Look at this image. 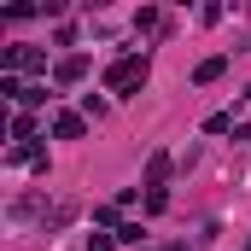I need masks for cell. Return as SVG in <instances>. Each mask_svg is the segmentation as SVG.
<instances>
[{"instance_id":"1","label":"cell","mask_w":251,"mask_h":251,"mask_svg":"<svg viewBox=\"0 0 251 251\" xmlns=\"http://www.w3.org/2000/svg\"><path fill=\"white\" fill-rule=\"evenodd\" d=\"M140 88H146V59H140V53H123V59L105 64V94L128 100V94H140Z\"/></svg>"},{"instance_id":"2","label":"cell","mask_w":251,"mask_h":251,"mask_svg":"<svg viewBox=\"0 0 251 251\" xmlns=\"http://www.w3.org/2000/svg\"><path fill=\"white\" fill-rule=\"evenodd\" d=\"M0 64H6L12 76H18V70H24V76H47V53H41V47H6Z\"/></svg>"},{"instance_id":"3","label":"cell","mask_w":251,"mask_h":251,"mask_svg":"<svg viewBox=\"0 0 251 251\" xmlns=\"http://www.w3.org/2000/svg\"><path fill=\"white\" fill-rule=\"evenodd\" d=\"M82 76H88V59H82V53H70V59L53 64V88H76Z\"/></svg>"},{"instance_id":"4","label":"cell","mask_w":251,"mask_h":251,"mask_svg":"<svg viewBox=\"0 0 251 251\" xmlns=\"http://www.w3.org/2000/svg\"><path fill=\"white\" fill-rule=\"evenodd\" d=\"M170 164H176L170 152H152V158H146V193H164V181H170Z\"/></svg>"},{"instance_id":"5","label":"cell","mask_w":251,"mask_h":251,"mask_svg":"<svg viewBox=\"0 0 251 251\" xmlns=\"http://www.w3.org/2000/svg\"><path fill=\"white\" fill-rule=\"evenodd\" d=\"M82 128H88L82 111H59V117H53V140H82Z\"/></svg>"},{"instance_id":"6","label":"cell","mask_w":251,"mask_h":251,"mask_svg":"<svg viewBox=\"0 0 251 251\" xmlns=\"http://www.w3.org/2000/svg\"><path fill=\"white\" fill-rule=\"evenodd\" d=\"M222 70H228V59H222V53H210V59H199V70H193V82H199V88H210V82H216Z\"/></svg>"},{"instance_id":"7","label":"cell","mask_w":251,"mask_h":251,"mask_svg":"<svg viewBox=\"0 0 251 251\" xmlns=\"http://www.w3.org/2000/svg\"><path fill=\"white\" fill-rule=\"evenodd\" d=\"M35 111H18V117H12V140H18V146H35Z\"/></svg>"},{"instance_id":"8","label":"cell","mask_w":251,"mask_h":251,"mask_svg":"<svg viewBox=\"0 0 251 251\" xmlns=\"http://www.w3.org/2000/svg\"><path fill=\"white\" fill-rule=\"evenodd\" d=\"M35 105H47V82H29L24 100H18V111H35Z\"/></svg>"},{"instance_id":"9","label":"cell","mask_w":251,"mask_h":251,"mask_svg":"<svg viewBox=\"0 0 251 251\" xmlns=\"http://www.w3.org/2000/svg\"><path fill=\"white\" fill-rule=\"evenodd\" d=\"M24 88H29V82H18V76H12V70H0V94H6V100H12V105H18V100H24Z\"/></svg>"},{"instance_id":"10","label":"cell","mask_w":251,"mask_h":251,"mask_svg":"<svg viewBox=\"0 0 251 251\" xmlns=\"http://www.w3.org/2000/svg\"><path fill=\"white\" fill-rule=\"evenodd\" d=\"M158 24H164L158 6H140V12H134V29H158Z\"/></svg>"},{"instance_id":"11","label":"cell","mask_w":251,"mask_h":251,"mask_svg":"<svg viewBox=\"0 0 251 251\" xmlns=\"http://www.w3.org/2000/svg\"><path fill=\"white\" fill-rule=\"evenodd\" d=\"M228 128H234V117H228V111H216V117H204V134H228Z\"/></svg>"},{"instance_id":"12","label":"cell","mask_w":251,"mask_h":251,"mask_svg":"<svg viewBox=\"0 0 251 251\" xmlns=\"http://www.w3.org/2000/svg\"><path fill=\"white\" fill-rule=\"evenodd\" d=\"M117 210H123V204H100V210H94V222H100V228H111V222H117ZM117 228H123V222H117Z\"/></svg>"},{"instance_id":"13","label":"cell","mask_w":251,"mask_h":251,"mask_svg":"<svg viewBox=\"0 0 251 251\" xmlns=\"http://www.w3.org/2000/svg\"><path fill=\"white\" fill-rule=\"evenodd\" d=\"M117 246H140V222H123L117 228Z\"/></svg>"},{"instance_id":"14","label":"cell","mask_w":251,"mask_h":251,"mask_svg":"<svg viewBox=\"0 0 251 251\" xmlns=\"http://www.w3.org/2000/svg\"><path fill=\"white\" fill-rule=\"evenodd\" d=\"M88 251H117V234H88Z\"/></svg>"},{"instance_id":"15","label":"cell","mask_w":251,"mask_h":251,"mask_svg":"<svg viewBox=\"0 0 251 251\" xmlns=\"http://www.w3.org/2000/svg\"><path fill=\"white\" fill-rule=\"evenodd\" d=\"M170 251H187V246H170Z\"/></svg>"}]
</instances>
